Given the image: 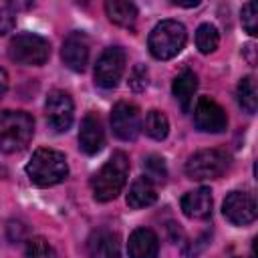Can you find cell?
<instances>
[{
	"label": "cell",
	"mask_w": 258,
	"mask_h": 258,
	"mask_svg": "<svg viewBox=\"0 0 258 258\" xmlns=\"http://www.w3.org/2000/svg\"><path fill=\"white\" fill-rule=\"evenodd\" d=\"M129 175V157L123 151H115L109 161L93 175L91 187H93V198L97 202H111L115 200Z\"/></svg>",
	"instance_id": "6da1fadb"
},
{
	"label": "cell",
	"mask_w": 258,
	"mask_h": 258,
	"mask_svg": "<svg viewBox=\"0 0 258 258\" xmlns=\"http://www.w3.org/2000/svg\"><path fill=\"white\" fill-rule=\"evenodd\" d=\"M26 175L38 187H50L60 183L69 175L67 157L56 149H36L26 163Z\"/></svg>",
	"instance_id": "7a4b0ae2"
},
{
	"label": "cell",
	"mask_w": 258,
	"mask_h": 258,
	"mask_svg": "<svg viewBox=\"0 0 258 258\" xmlns=\"http://www.w3.org/2000/svg\"><path fill=\"white\" fill-rule=\"evenodd\" d=\"M34 133V121L24 111H2L0 113V151L16 153L22 151Z\"/></svg>",
	"instance_id": "3957f363"
},
{
	"label": "cell",
	"mask_w": 258,
	"mask_h": 258,
	"mask_svg": "<svg viewBox=\"0 0 258 258\" xmlns=\"http://www.w3.org/2000/svg\"><path fill=\"white\" fill-rule=\"evenodd\" d=\"M185 40H187V32H185V26L181 22L161 20L149 32L147 46H149V52L155 58L169 60V58H173L181 52V48L185 46Z\"/></svg>",
	"instance_id": "277c9868"
},
{
	"label": "cell",
	"mask_w": 258,
	"mask_h": 258,
	"mask_svg": "<svg viewBox=\"0 0 258 258\" xmlns=\"http://www.w3.org/2000/svg\"><path fill=\"white\" fill-rule=\"evenodd\" d=\"M8 56L26 67H40L50 56V44L44 36L34 32H20L8 44Z\"/></svg>",
	"instance_id": "5b68a950"
},
{
	"label": "cell",
	"mask_w": 258,
	"mask_h": 258,
	"mask_svg": "<svg viewBox=\"0 0 258 258\" xmlns=\"http://www.w3.org/2000/svg\"><path fill=\"white\" fill-rule=\"evenodd\" d=\"M230 157L222 149H202L194 153L185 163V173L189 179H214L228 169Z\"/></svg>",
	"instance_id": "8992f818"
},
{
	"label": "cell",
	"mask_w": 258,
	"mask_h": 258,
	"mask_svg": "<svg viewBox=\"0 0 258 258\" xmlns=\"http://www.w3.org/2000/svg\"><path fill=\"white\" fill-rule=\"evenodd\" d=\"M125 50L121 46H109L97 58L95 64V83L101 89H115L125 71Z\"/></svg>",
	"instance_id": "52a82bcc"
},
{
	"label": "cell",
	"mask_w": 258,
	"mask_h": 258,
	"mask_svg": "<svg viewBox=\"0 0 258 258\" xmlns=\"http://www.w3.org/2000/svg\"><path fill=\"white\" fill-rule=\"evenodd\" d=\"M224 218L234 226H248L256 220V198L252 191H230L222 204Z\"/></svg>",
	"instance_id": "ba28073f"
},
{
	"label": "cell",
	"mask_w": 258,
	"mask_h": 258,
	"mask_svg": "<svg viewBox=\"0 0 258 258\" xmlns=\"http://www.w3.org/2000/svg\"><path fill=\"white\" fill-rule=\"evenodd\" d=\"M44 111H46L48 125L56 133H62V131H67L73 125L75 105H73V99L69 97V93H64V91H52L46 97Z\"/></svg>",
	"instance_id": "9c48e42d"
},
{
	"label": "cell",
	"mask_w": 258,
	"mask_h": 258,
	"mask_svg": "<svg viewBox=\"0 0 258 258\" xmlns=\"http://www.w3.org/2000/svg\"><path fill=\"white\" fill-rule=\"evenodd\" d=\"M111 127L113 133L123 141H133L141 129V115L133 103H117L111 111Z\"/></svg>",
	"instance_id": "30bf717a"
},
{
	"label": "cell",
	"mask_w": 258,
	"mask_h": 258,
	"mask_svg": "<svg viewBox=\"0 0 258 258\" xmlns=\"http://www.w3.org/2000/svg\"><path fill=\"white\" fill-rule=\"evenodd\" d=\"M194 123L200 131L206 133H222L228 127V117L224 109L210 97H200L196 111H194Z\"/></svg>",
	"instance_id": "8fae6325"
},
{
	"label": "cell",
	"mask_w": 258,
	"mask_h": 258,
	"mask_svg": "<svg viewBox=\"0 0 258 258\" xmlns=\"http://www.w3.org/2000/svg\"><path fill=\"white\" fill-rule=\"evenodd\" d=\"M62 62L75 71V73H83L87 62H89V38L85 32H71L64 42H62V50H60Z\"/></svg>",
	"instance_id": "7c38bea8"
},
{
	"label": "cell",
	"mask_w": 258,
	"mask_h": 258,
	"mask_svg": "<svg viewBox=\"0 0 258 258\" xmlns=\"http://www.w3.org/2000/svg\"><path fill=\"white\" fill-rule=\"evenodd\" d=\"M105 145V131L103 125L99 121V117L95 113L85 115V119L81 121V129H79V147L83 153L87 155H95L103 149Z\"/></svg>",
	"instance_id": "4fadbf2b"
},
{
	"label": "cell",
	"mask_w": 258,
	"mask_h": 258,
	"mask_svg": "<svg viewBox=\"0 0 258 258\" xmlns=\"http://www.w3.org/2000/svg\"><path fill=\"white\" fill-rule=\"evenodd\" d=\"M89 258H121L119 238L111 230H95L87 240Z\"/></svg>",
	"instance_id": "5bb4252c"
},
{
	"label": "cell",
	"mask_w": 258,
	"mask_h": 258,
	"mask_svg": "<svg viewBox=\"0 0 258 258\" xmlns=\"http://www.w3.org/2000/svg\"><path fill=\"white\" fill-rule=\"evenodd\" d=\"M129 258H157L159 254V240L153 230L149 228H137L129 236L127 242Z\"/></svg>",
	"instance_id": "9a60e30c"
},
{
	"label": "cell",
	"mask_w": 258,
	"mask_h": 258,
	"mask_svg": "<svg viewBox=\"0 0 258 258\" xmlns=\"http://www.w3.org/2000/svg\"><path fill=\"white\" fill-rule=\"evenodd\" d=\"M181 212L191 220H204L212 214V191L208 187H198L181 198Z\"/></svg>",
	"instance_id": "2e32d148"
},
{
	"label": "cell",
	"mask_w": 258,
	"mask_h": 258,
	"mask_svg": "<svg viewBox=\"0 0 258 258\" xmlns=\"http://www.w3.org/2000/svg\"><path fill=\"white\" fill-rule=\"evenodd\" d=\"M171 91H173V97L177 99L181 111L187 113V111L191 109L194 95H196V91H198V77H196V73L189 71V69H183V71L173 79Z\"/></svg>",
	"instance_id": "e0dca14e"
},
{
	"label": "cell",
	"mask_w": 258,
	"mask_h": 258,
	"mask_svg": "<svg viewBox=\"0 0 258 258\" xmlns=\"http://www.w3.org/2000/svg\"><path fill=\"white\" fill-rule=\"evenodd\" d=\"M105 12L111 22L117 26L133 28L137 22V6L127 0H107L105 2Z\"/></svg>",
	"instance_id": "ac0fdd59"
},
{
	"label": "cell",
	"mask_w": 258,
	"mask_h": 258,
	"mask_svg": "<svg viewBox=\"0 0 258 258\" xmlns=\"http://www.w3.org/2000/svg\"><path fill=\"white\" fill-rule=\"evenodd\" d=\"M157 200V191H155V185L143 175V177H137L131 187H129V194H127V206L133 208V210H139V208H147L151 206L153 202Z\"/></svg>",
	"instance_id": "d6986e66"
},
{
	"label": "cell",
	"mask_w": 258,
	"mask_h": 258,
	"mask_svg": "<svg viewBox=\"0 0 258 258\" xmlns=\"http://www.w3.org/2000/svg\"><path fill=\"white\" fill-rule=\"evenodd\" d=\"M236 97H238V105L248 113V115H254L256 113V107H258V91H256V79L254 77H244L240 83H238V91H236Z\"/></svg>",
	"instance_id": "ffe728a7"
},
{
	"label": "cell",
	"mask_w": 258,
	"mask_h": 258,
	"mask_svg": "<svg viewBox=\"0 0 258 258\" xmlns=\"http://www.w3.org/2000/svg\"><path fill=\"white\" fill-rule=\"evenodd\" d=\"M220 44V34H218V28L214 24H200L198 30H196V46L200 48L202 54H210L218 48Z\"/></svg>",
	"instance_id": "44dd1931"
},
{
	"label": "cell",
	"mask_w": 258,
	"mask_h": 258,
	"mask_svg": "<svg viewBox=\"0 0 258 258\" xmlns=\"http://www.w3.org/2000/svg\"><path fill=\"white\" fill-rule=\"evenodd\" d=\"M145 133L151 139H155V141L165 139L167 133H169V121H167V117L161 111H157V109L149 111L147 117H145Z\"/></svg>",
	"instance_id": "7402d4cb"
},
{
	"label": "cell",
	"mask_w": 258,
	"mask_h": 258,
	"mask_svg": "<svg viewBox=\"0 0 258 258\" xmlns=\"http://www.w3.org/2000/svg\"><path fill=\"white\" fill-rule=\"evenodd\" d=\"M143 171H145V177L155 185V183H165V177H167V167H165V161L159 157V155H149L145 157L143 161Z\"/></svg>",
	"instance_id": "603a6c76"
},
{
	"label": "cell",
	"mask_w": 258,
	"mask_h": 258,
	"mask_svg": "<svg viewBox=\"0 0 258 258\" xmlns=\"http://www.w3.org/2000/svg\"><path fill=\"white\" fill-rule=\"evenodd\" d=\"M24 258H56L54 250L50 248V244L44 238H32L26 246Z\"/></svg>",
	"instance_id": "cb8c5ba5"
},
{
	"label": "cell",
	"mask_w": 258,
	"mask_h": 258,
	"mask_svg": "<svg viewBox=\"0 0 258 258\" xmlns=\"http://www.w3.org/2000/svg\"><path fill=\"white\" fill-rule=\"evenodd\" d=\"M242 26L250 36L258 34V10L256 2H246L242 6Z\"/></svg>",
	"instance_id": "d4e9b609"
},
{
	"label": "cell",
	"mask_w": 258,
	"mask_h": 258,
	"mask_svg": "<svg viewBox=\"0 0 258 258\" xmlns=\"http://www.w3.org/2000/svg\"><path fill=\"white\" fill-rule=\"evenodd\" d=\"M147 69L143 67V64H137L133 71H131V77H129V87L133 89V91H143L145 87H147Z\"/></svg>",
	"instance_id": "484cf974"
},
{
	"label": "cell",
	"mask_w": 258,
	"mask_h": 258,
	"mask_svg": "<svg viewBox=\"0 0 258 258\" xmlns=\"http://www.w3.org/2000/svg\"><path fill=\"white\" fill-rule=\"evenodd\" d=\"M14 24H16V14H14V10H12L10 6H0V36L12 32Z\"/></svg>",
	"instance_id": "4316f807"
},
{
	"label": "cell",
	"mask_w": 258,
	"mask_h": 258,
	"mask_svg": "<svg viewBox=\"0 0 258 258\" xmlns=\"http://www.w3.org/2000/svg\"><path fill=\"white\" fill-rule=\"evenodd\" d=\"M6 89H8V73L0 67V95H2Z\"/></svg>",
	"instance_id": "83f0119b"
},
{
	"label": "cell",
	"mask_w": 258,
	"mask_h": 258,
	"mask_svg": "<svg viewBox=\"0 0 258 258\" xmlns=\"http://www.w3.org/2000/svg\"><path fill=\"white\" fill-rule=\"evenodd\" d=\"M171 4H173V6H181V8H196V6H200L198 0H194V2H177V0H173Z\"/></svg>",
	"instance_id": "f1b7e54d"
},
{
	"label": "cell",
	"mask_w": 258,
	"mask_h": 258,
	"mask_svg": "<svg viewBox=\"0 0 258 258\" xmlns=\"http://www.w3.org/2000/svg\"><path fill=\"white\" fill-rule=\"evenodd\" d=\"M238 258H240V256H238Z\"/></svg>",
	"instance_id": "f546056e"
}]
</instances>
